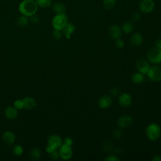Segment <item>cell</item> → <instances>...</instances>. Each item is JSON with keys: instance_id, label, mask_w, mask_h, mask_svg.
I'll return each instance as SVG.
<instances>
[{"instance_id": "34", "label": "cell", "mask_w": 161, "mask_h": 161, "mask_svg": "<svg viewBox=\"0 0 161 161\" xmlns=\"http://www.w3.org/2000/svg\"><path fill=\"white\" fill-rule=\"evenodd\" d=\"M56 150H57V148H55L53 146H52L48 143L47 146L46 147V151L48 153H51L55 152Z\"/></svg>"}, {"instance_id": "11", "label": "cell", "mask_w": 161, "mask_h": 161, "mask_svg": "<svg viewBox=\"0 0 161 161\" xmlns=\"http://www.w3.org/2000/svg\"><path fill=\"white\" fill-rule=\"evenodd\" d=\"M119 104L124 108L130 106L132 103V97L128 93H123L119 97Z\"/></svg>"}, {"instance_id": "6", "label": "cell", "mask_w": 161, "mask_h": 161, "mask_svg": "<svg viewBox=\"0 0 161 161\" xmlns=\"http://www.w3.org/2000/svg\"><path fill=\"white\" fill-rule=\"evenodd\" d=\"M140 11L145 14L151 13L155 8V3L153 0H142L140 3Z\"/></svg>"}, {"instance_id": "31", "label": "cell", "mask_w": 161, "mask_h": 161, "mask_svg": "<svg viewBox=\"0 0 161 161\" xmlns=\"http://www.w3.org/2000/svg\"><path fill=\"white\" fill-rule=\"evenodd\" d=\"M29 20L30 22H31L33 24H36L39 22V17L36 14H35L32 16H31L30 17H29Z\"/></svg>"}, {"instance_id": "19", "label": "cell", "mask_w": 161, "mask_h": 161, "mask_svg": "<svg viewBox=\"0 0 161 161\" xmlns=\"http://www.w3.org/2000/svg\"><path fill=\"white\" fill-rule=\"evenodd\" d=\"M52 9L55 14H64L66 11L65 5L60 2H56L53 3Z\"/></svg>"}, {"instance_id": "29", "label": "cell", "mask_w": 161, "mask_h": 161, "mask_svg": "<svg viewBox=\"0 0 161 161\" xmlns=\"http://www.w3.org/2000/svg\"><path fill=\"white\" fill-rule=\"evenodd\" d=\"M62 33L61 30L54 29V30L53 31V36L55 39L60 40L62 38Z\"/></svg>"}, {"instance_id": "18", "label": "cell", "mask_w": 161, "mask_h": 161, "mask_svg": "<svg viewBox=\"0 0 161 161\" xmlns=\"http://www.w3.org/2000/svg\"><path fill=\"white\" fill-rule=\"evenodd\" d=\"M23 101L24 108L26 109H32L36 106V104L35 99L31 97H26L23 99Z\"/></svg>"}, {"instance_id": "28", "label": "cell", "mask_w": 161, "mask_h": 161, "mask_svg": "<svg viewBox=\"0 0 161 161\" xmlns=\"http://www.w3.org/2000/svg\"><path fill=\"white\" fill-rule=\"evenodd\" d=\"M13 106L18 110V109H21L24 108V105H23V100H21V99L16 100L14 102V103H13Z\"/></svg>"}, {"instance_id": "33", "label": "cell", "mask_w": 161, "mask_h": 161, "mask_svg": "<svg viewBox=\"0 0 161 161\" xmlns=\"http://www.w3.org/2000/svg\"><path fill=\"white\" fill-rule=\"evenodd\" d=\"M125 45V42L123 40L120 39V38H118L116 40V47L119 48H121L124 47Z\"/></svg>"}, {"instance_id": "26", "label": "cell", "mask_w": 161, "mask_h": 161, "mask_svg": "<svg viewBox=\"0 0 161 161\" xmlns=\"http://www.w3.org/2000/svg\"><path fill=\"white\" fill-rule=\"evenodd\" d=\"M116 2V0H103V4L106 9H111L114 7Z\"/></svg>"}, {"instance_id": "5", "label": "cell", "mask_w": 161, "mask_h": 161, "mask_svg": "<svg viewBox=\"0 0 161 161\" xmlns=\"http://www.w3.org/2000/svg\"><path fill=\"white\" fill-rule=\"evenodd\" d=\"M147 74L148 78L152 81H161V68L158 66H153L149 68Z\"/></svg>"}, {"instance_id": "35", "label": "cell", "mask_w": 161, "mask_h": 161, "mask_svg": "<svg viewBox=\"0 0 161 161\" xmlns=\"http://www.w3.org/2000/svg\"><path fill=\"white\" fill-rule=\"evenodd\" d=\"M105 160H106V161H118V160H119V158L115 155H111L108 156L105 158Z\"/></svg>"}, {"instance_id": "8", "label": "cell", "mask_w": 161, "mask_h": 161, "mask_svg": "<svg viewBox=\"0 0 161 161\" xmlns=\"http://www.w3.org/2000/svg\"><path fill=\"white\" fill-rule=\"evenodd\" d=\"M133 123V118L128 114H123L119 116L117 120V124L120 128L129 127Z\"/></svg>"}, {"instance_id": "7", "label": "cell", "mask_w": 161, "mask_h": 161, "mask_svg": "<svg viewBox=\"0 0 161 161\" xmlns=\"http://www.w3.org/2000/svg\"><path fill=\"white\" fill-rule=\"evenodd\" d=\"M59 155L60 157L64 159V160H68L72 156V150L70 146L63 144L59 148Z\"/></svg>"}, {"instance_id": "16", "label": "cell", "mask_w": 161, "mask_h": 161, "mask_svg": "<svg viewBox=\"0 0 161 161\" xmlns=\"http://www.w3.org/2000/svg\"><path fill=\"white\" fill-rule=\"evenodd\" d=\"M143 42V36L141 33H136L130 38V44L133 47L140 46Z\"/></svg>"}, {"instance_id": "41", "label": "cell", "mask_w": 161, "mask_h": 161, "mask_svg": "<svg viewBox=\"0 0 161 161\" xmlns=\"http://www.w3.org/2000/svg\"><path fill=\"white\" fill-rule=\"evenodd\" d=\"M114 152L117 154H120L123 152V150L121 148H116L115 150H114Z\"/></svg>"}, {"instance_id": "36", "label": "cell", "mask_w": 161, "mask_h": 161, "mask_svg": "<svg viewBox=\"0 0 161 161\" xmlns=\"http://www.w3.org/2000/svg\"><path fill=\"white\" fill-rule=\"evenodd\" d=\"M64 144L71 147L73 144V140L70 137H66L64 140Z\"/></svg>"}, {"instance_id": "2", "label": "cell", "mask_w": 161, "mask_h": 161, "mask_svg": "<svg viewBox=\"0 0 161 161\" xmlns=\"http://www.w3.org/2000/svg\"><path fill=\"white\" fill-rule=\"evenodd\" d=\"M147 137L151 141L158 140L161 134V129L160 126L157 123H151L146 128L145 131Z\"/></svg>"}, {"instance_id": "24", "label": "cell", "mask_w": 161, "mask_h": 161, "mask_svg": "<svg viewBox=\"0 0 161 161\" xmlns=\"http://www.w3.org/2000/svg\"><path fill=\"white\" fill-rule=\"evenodd\" d=\"M113 148V144L110 140H105L103 143V149L106 152H110Z\"/></svg>"}, {"instance_id": "9", "label": "cell", "mask_w": 161, "mask_h": 161, "mask_svg": "<svg viewBox=\"0 0 161 161\" xmlns=\"http://www.w3.org/2000/svg\"><path fill=\"white\" fill-rule=\"evenodd\" d=\"M136 67L139 72L143 74H147L149 68L150 67L148 62L143 58H140L136 61Z\"/></svg>"}, {"instance_id": "37", "label": "cell", "mask_w": 161, "mask_h": 161, "mask_svg": "<svg viewBox=\"0 0 161 161\" xmlns=\"http://www.w3.org/2000/svg\"><path fill=\"white\" fill-rule=\"evenodd\" d=\"M110 92L111 94L113 96H116L119 93V89H118L117 87H113L111 90H110Z\"/></svg>"}, {"instance_id": "38", "label": "cell", "mask_w": 161, "mask_h": 161, "mask_svg": "<svg viewBox=\"0 0 161 161\" xmlns=\"http://www.w3.org/2000/svg\"><path fill=\"white\" fill-rule=\"evenodd\" d=\"M131 18L134 21H137L140 19V14L137 13V12H135L133 14H132V16H131Z\"/></svg>"}, {"instance_id": "23", "label": "cell", "mask_w": 161, "mask_h": 161, "mask_svg": "<svg viewBox=\"0 0 161 161\" xmlns=\"http://www.w3.org/2000/svg\"><path fill=\"white\" fill-rule=\"evenodd\" d=\"M134 28V25L131 21H125L122 25V30L125 33H131Z\"/></svg>"}, {"instance_id": "10", "label": "cell", "mask_w": 161, "mask_h": 161, "mask_svg": "<svg viewBox=\"0 0 161 161\" xmlns=\"http://www.w3.org/2000/svg\"><path fill=\"white\" fill-rule=\"evenodd\" d=\"M108 32H109V35L110 37L114 40L120 38V37L122 35L121 28L116 25H111L109 28Z\"/></svg>"}, {"instance_id": "39", "label": "cell", "mask_w": 161, "mask_h": 161, "mask_svg": "<svg viewBox=\"0 0 161 161\" xmlns=\"http://www.w3.org/2000/svg\"><path fill=\"white\" fill-rule=\"evenodd\" d=\"M155 47L161 49V38L157 40V41L155 42Z\"/></svg>"}, {"instance_id": "22", "label": "cell", "mask_w": 161, "mask_h": 161, "mask_svg": "<svg viewBox=\"0 0 161 161\" xmlns=\"http://www.w3.org/2000/svg\"><path fill=\"white\" fill-rule=\"evenodd\" d=\"M38 8H47L52 5V0H35Z\"/></svg>"}, {"instance_id": "12", "label": "cell", "mask_w": 161, "mask_h": 161, "mask_svg": "<svg viewBox=\"0 0 161 161\" xmlns=\"http://www.w3.org/2000/svg\"><path fill=\"white\" fill-rule=\"evenodd\" d=\"M111 104H112V99L111 97L108 95L102 96L99 99V101H98L99 106L103 109L108 108L111 106Z\"/></svg>"}, {"instance_id": "17", "label": "cell", "mask_w": 161, "mask_h": 161, "mask_svg": "<svg viewBox=\"0 0 161 161\" xmlns=\"http://www.w3.org/2000/svg\"><path fill=\"white\" fill-rule=\"evenodd\" d=\"M75 27L72 23H67V24L63 28V33L65 35L66 38L69 39L71 37L72 34L74 32Z\"/></svg>"}, {"instance_id": "1", "label": "cell", "mask_w": 161, "mask_h": 161, "mask_svg": "<svg viewBox=\"0 0 161 161\" xmlns=\"http://www.w3.org/2000/svg\"><path fill=\"white\" fill-rule=\"evenodd\" d=\"M38 9L35 0H23L18 6V11L21 15L30 17L36 14Z\"/></svg>"}, {"instance_id": "20", "label": "cell", "mask_w": 161, "mask_h": 161, "mask_svg": "<svg viewBox=\"0 0 161 161\" xmlns=\"http://www.w3.org/2000/svg\"><path fill=\"white\" fill-rule=\"evenodd\" d=\"M131 80L135 84H140L144 82L145 78L143 74L140 72H136L131 75Z\"/></svg>"}, {"instance_id": "30", "label": "cell", "mask_w": 161, "mask_h": 161, "mask_svg": "<svg viewBox=\"0 0 161 161\" xmlns=\"http://www.w3.org/2000/svg\"><path fill=\"white\" fill-rule=\"evenodd\" d=\"M123 132L122 130H121L119 128H117L113 131V135L114 138H119L121 137V136L123 135Z\"/></svg>"}, {"instance_id": "13", "label": "cell", "mask_w": 161, "mask_h": 161, "mask_svg": "<svg viewBox=\"0 0 161 161\" xmlns=\"http://www.w3.org/2000/svg\"><path fill=\"white\" fill-rule=\"evenodd\" d=\"M48 143L57 149L62 145V139L57 135H52L49 136L48 139Z\"/></svg>"}, {"instance_id": "15", "label": "cell", "mask_w": 161, "mask_h": 161, "mask_svg": "<svg viewBox=\"0 0 161 161\" xmlns=\"http://www.w3.org/2000/svg\"><path fill=\"white\" fill-rule=\"evenodd\" d=\"M4 115L9 119H15L18 116V109L14 107L9 106L5 109Z\"/></svg>"}, {"instance_id": "4", "label": "cell", "mask_w": 161, "mask_h": 161, "mask_svg": "<svg viewBox=\"0 0 161 161\" xmlns=\"http://www.w3.org/2000/svg\"><path fill=\"white\" fill-rule=\"evenodd\" d=\"M147 58L153 64H158L161 62V49L155 47L148 50L147 52Z\"/></svg>"}, {"instance_id": "27", "label": "cell", "mask_w": 161, "mask_h": 161, "mask_svg": "<svg viewBox=\"0 0 161 161\" xmlns=\"http://www.w3.org/2000/svg\"><path fill=\"white\" fill-rule=\"evenodd\" d=\"M13 152L14 155H17V156H20L23 153V148L21 145H16L13 147Z\"/></svg>"}, {"instance_id": "40", "label": "cell", "mask_w": 161, "mask_h": 161, "mask_svg": "<svg viewBox=\"0 0 161 161\" xmlns=\"http://www.w3.org/2000/svg\"><path fill=\"white\" fill-rule=\"evenodd\" d=\"M152 161H161V156L156 155L152 158Z\"/></svg>"}, {"instance_id": "21", "label": "cell", "mask_w": 161, "mask_h": 161, "mask_svg": "<svg viewBox=\"0 0 161 161\" xmlns=\"http://www.w3.org/2000/svg\"><path fill=\"white\" fill-rule=\"evenodd\" d=\"M30 20H29V18L23 15H21L20 16H19L17 19H16V25L21 28H23L26 26H27V25L28 24Z\"/></svg>"}, {"instance_id": "3", "label": "cell", "mask_w": 161, "mask_h": 161, "mask_svg": "<svg viewBox=\"0 0 161 161\" xmlns=\"http://www.w3.org/2000/svg\"><path fill=\"white\" fill-rule=\"evenodd\" d=\"M67 23L68 18L65 13L55 14L52 21V25L53 28L55 30H62L65 26L67 24Z\"/></svg>"}, {"instance_id": "32", "label": "cell", "mask_w": 161, "mask_h": 161, "mask_svg": "<svg viewBox=\"0 0 161 161\" xmlns=\"http://www.w3.org/2000/svg\"><path fill=\"white\" fill-rule=\"evenodd\" d=\"M50 158L53 160H57L58 159V158L60 157V155H59V153L57 152L56 150L51 153H50Z\"/></svg>"}, {"instance_id": "25", "label": "cell", "mask_w": 161, "mask_h": 161, "mask_svg": "<svg viewBox=\"0 0 161 161\" xmlns=\"http://www.w3.org/2000/svg\"><path fill=\"white\" fill-rule=\"evenodd\" d=\"M31 157L34 160H38L41 157V152L38 148H34L30 153Z\"/></svg>"}, {"instance_id": "14", "label": "cell", "mask_w": 161, "mask_h": 161, "mask_svg": "<svg viewBox=\"0 0 161 161\" xmlns=\"http://www.w3.org/2000/svg\"><path fill=\"white\" fill-rule=\"evenodd\" d=\"M3 140L7 144H13L14 143L16 136L11 131H5L2 136Z\"/></svg>"}]
</instances>
